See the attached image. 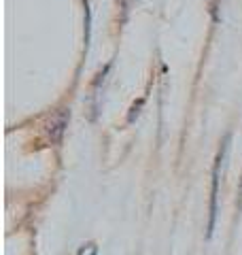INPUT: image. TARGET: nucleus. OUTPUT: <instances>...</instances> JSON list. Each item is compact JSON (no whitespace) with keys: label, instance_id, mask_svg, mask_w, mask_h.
Returning a JSON list of instances; mask_svg holds the SVG:
<instances>
[{"label":"nucleus","instance_id":"f257e3e1","mask_svg":"<svg viewBox=\"0 0 242 255\" xmlns=\"http://www.w3.org/2000/svg\"><path fill=\"white\" fill-rule=\"evenodd\" d=\"M230 140H232V134H225V138L221 142V149L215 157V164H213V183H211V204H208V226H206V238H211L215 232V221H217V200H219V172H221V162L225 153L230 149Z\"/></svg>","mask_w":242,"mask_h":255},{"label":"nucleus","instance_id":"f03ea898","mask_svg":"<svg viewBox=\"0 0 242 255\" xmlns=\"http://www.w3.org/2000/svg\"><path fill=\"white\" fill-rule=\"evenodd\" d=\"M68 122H70V111L68 109H60L49 117V122L45 126V132H47V138H49L53 145L62 142L64 134H66V128H68Z\"/></svg>","mask_w":242,"mask_h":255},{"label":"nucleus","instance_id":"7ed1b4c3","mask_svg":"<svg viewBox=\"0 0 242 255\" xmlns=\"http://www.w3.org/2000/svg\"><path fill=\"white\" fill-rule=\"evenodd\" d=\"M144 100H147V98H144V96H142V98H138V100H136V102H134V105H132V109H130V113H127V124H134V122H136V119H138V115H140V111H142V107H144Z\"/></svg>","mask_w":242,"mask_h":255},{"label":"nucleus","instance_id":"20e7f679","mask_svg":"<svg viewBox=\"0 0 242 255\" xmlns=\"http://www.w3.org/2000/svg\"><path fill=\"white\" fill-rule=\"evenodd\" d=\"M77 255H98V247H96V243H87L83 247H79Z\"/></svg>","mask_w":242,"mask_h":255},{"label":"nucleus","instance_id":"39448f33","mask_svg":"<svg viewBox=\"0 0 242 255\" xmlns=\"http://www.w3.org/2000/svg\"><path fill=\"white\" fill-rule=\"evenodd\" d=\"M240 196H242V185H240Z\"/></svg>","mask_w":242,"mask_h":255}]
</instances>
